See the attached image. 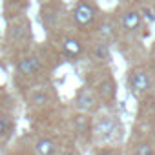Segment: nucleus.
Returning a JSON list of instances; mask_svg holds the SVG:
<instances>
[{
    "label": "nucleus",
    "instance_id": "obj_1",
    "mask_svg": "<svg viewBox=\"0 0 155 155\" xmlns=\"http://www.w3.org/2000/svg\"><path fill=\"white\" fill-rule=\"evenodd\" d=\"M71 18L77 28H90L97 18V8L90 0H79L71 9Z\"/></svg>",
    "mask_w": 155,
    "mask_h": 155
},
{
    "label": "nucleus",
    "instance_id": "obj_2",
    "mask_svg": "<svg viewBox=\"0 0 155 155\" xmlns=\"http://www.w3.org/2000/svg\"><path fill=\"white\" fill-rule=\"evenodd\" d=\"M8 38L9 42L15 46V44H24L31 38V28H29V22L26 18H15L9 22V28H8Z\"/></svg>",
    "mask_w": 155,
    "mask_h": 155
},
{
    "label": "nucleus",
    "instance_id": "obj_3",
    "mask_svg": "<svg viewBox=\"0 0 155 155\" xmlns=\"http://www.w3.org/2000/svg\"><path fill=\"white\" fill-rule=\"evenodd\" d=\"M58 18H60V4H58V0L40 4V22L44 24L46 29L55 28L58 24Z\"/></svg>",
    "mask_w": 155,
    "mask_h": 155
},
{
    "label": "nucleus",
    "instance_id": "obj_4",
    "mask_svg": "<svg viewBox=\"0 0 155 155\" xmlns=\"http://www.w3.org/2000/svg\"><path fill=\"white\" fill-rule=\"evenodd\" d=\"M40 66H42V62L37 55H24V57L18 58L15 69L20 77H33L40 69Z\"/></svg>",
    "mask_w": 155,
    "mask_h": 155
},
{
    "label": "nucleus",
    "instance_id": "obj_5",
    "mask_svg": "<svg viewBox=\"0 0 155 155\" xmlns=\"http://www.w3.org/2000/svg\"><path fill=\"white\" fill-rule=\"evenodd\" d=\"M130 86L135 90V91H146L148 86H150V79H148V75L142 71V69H137L130 75Z\"/></svg>",
    "mask_w": 155,
    "mask_h": 155
},
{
    "label": "nucleus",
    "instance_id": "obj_6",
    "mask_svg": "<svg viewBox=\"0 0 155 155\" xmlns=\"http://www.w3.org/2000/svg\"><path fill=\"white\" fill-rule=\"evenodd\" d=\"M22 6L26 8L28 6V2L26 0H4V11H6V20L9 18V20H15L17 17H20L22 15Z\"/></svg>",
    "mask_w": 155,
    "mask_h": 155
},
{
    "label": "nucleus",
    "instance_id": "obj_7",
    "mask_svg": "<svg viewBox=\"0 0 155 155\" xmlns=\"http://www.w3.org/2000/svg\"><path fill=\"white\" fill-rule=\"evenodd\" d=\"M62 51H64L68 57L75 58V57H79V55L82 53V44H81L79 38H75V37H66V38L62 40Z\"/></svg>",
    "mask_w": 155,
    "mask_h": 155
},
{
    "label": "nucleus",
    "instance_id": "obj_8",
    "mask_svg": "<svg viewBox=\"0 0 155 155\" xmlns=\"http://www.w3.org/2000/svg\"><path fill=\"white\" fill-rule=\"evenodd\" d=\"M140 22H142V17H140V13H137V11H126V13L122 15V28H124L126 31H135V29H139Z\"/></svg>",
    "mask_w": 155,
    "mask_h": 155
},
{
    "label": "nucleus",
    "instance_id": "obj_9",
    "mask_svg": "<svg viewBox=\"0 0 155 155\" xmlns=\"http://www.w3.org/2000/svg\"><path fill=\"white\" fill-rule=\"evenodd\" d=\"M77 106H79L82 111H90L95 108V97L88 91V90H82L77 97Z\"/></svg>",
    "mask_w": 155,
    "mask_h": 155
},
{
    "label": "nucleus",
    "instance_id": "obj_10",
    "mask_svg": "<svg viewBox=\"0 0 155 155\" xmlns=\"http://www.w3.org/2000/svg\"><path fill=\"white\" fill-rule=\"evenodd\" d=\"M93 57L97 58V60H110V48H108V44L106 42H99L97 46H95V49H93Z\"/></svg>",
    "mask_w": 155,
    "mask_h": 155
},
{
    "label": "nucleus",
    "instance_id": "obj_11",
    "mask_svg": "<svg viewBox=\"0 0 155 155\" xmlns=\"http://www.w3.org/2000/svg\"><path fill=\"white\" fill-rule=\"evenodd\" d=\"M99 93H101V97L102 99H106V101H110V99H113V95H115V88H113V82L108 79V81H104L101 86H99Z\"/></svg>",
    "mask_w": 155,
    "mask_h": 155
},
{
    "label": "nucleus",
    "instance_id": "obj_12",
    "mask_svg": "<svg viewBox=\"0 0 155 155\" xmlns=\"http://www.w3.org/2000/svg\"><path fill=\"white\" fill-rule=\"evenodd\" d=\"M37 150H38L40 155H51L55 151V144L49 139H42V140L37 142Z\"/></svg>",
    "mask_w": 155,
    "mask_h": 155
},
{
    "label": "nucleus",
    "instance_id": "obj_13",
    "mask_svg": "<svg viewBox=\"0 0 155 155\" xmlns=\"http://www.w3.org/2000/svg\"><path fill=\"white\" fill-rule=\"evenodd\" d=\"M97 131H99L101 135H108L110 131H113V122H111L110 119L101 120V122H99V126H97Z\"/></svg>",
    "mask_w": 155,
    "mask_h": 155
},
{
    "label": "nucleus",
    "instance_id": "obj_14",
    "mask_svg": "<svg viewBox=\"0 0 155 155\" xmlns=\"http://www.w3.org/2000/svg\"><path fill=\"white\" fill-rule=\"evenodd\" d=\"M75 126H77V130H79V131H86L88 126H90V119L86 115H77L75 117Z\"/></svg>",
    "mask_w": 155,
    "mask_h": 155
},
{
    "label": "nucleus",
    "instance_id": "obj_15",
    "mask_svg": "<svg viewBox=\"0 0 155 155\" xmlns=\"http://www.w3.org/2000/svg\"><path fill=\"white\" fill-rule=\"evenodd\" d=\"M99 33H101V37H102V38H108V37H111V35H113V24H110V22H104V24L99 28Z\"/></svg>",
    "mask_w": 155,
    "mask_h": 155
},
{
    "label": "nucleus",
    "instance_id": "obj_16",
    "mask_svg": "<svg viewBox=\"0 0 155 155\" xmlns=\"http://www.w3.org/2000/svg\"><path fill=\"white\" fill-rule=\"evenodd\" d=\"M137 155H153V150L150 144H140L137 148Z\"/></svg>",
    "mask_w": 155,
    "mask_h": 155
},
{
    "label": "nucleus",
    "instance_id": "obj_17",
    "mask_svg": "<svg viewBox=\"0 0 155 155\" xmlns=\"http://www.w3.org/2000/svg\"><path fill=\"white\" fill-rule=\"evenodd\" d=\"M31 102H35V104H37V102H38V104H40V102H46V95H42V93H35L33 99H31Z\"/></svg>",
    "mask_w": 155,
    "mask_h": 155
},
{
    "label": "nucleus",
    "instance_id": "obj_18",
    "mask_svg": "<svg viewBox=\"0 0 155 155\" xmlns=\"http://www.w3.org/2000/svg\"><path fill=\"white\" fill-rule=\"evenodd\" d=\"M142 15H144V17L148 15V18H150V20H155V13H153L151 9H144V11H142Z\"/></svg>",
    "mask_w": 155,
    "mask_h": 155
},
{
    "label": "nucleus",
    "instance_id": "obj_19",
    "mask_svg": "<svg viewBox=\"0 0 155 155\" xmlns=\"http://www.w3.org/2000/svg\"><path fill=\"white\" fill-rule=\"evenodd\" d=\"M6 128H8L6 120H4V119H0V135H4V133H6Z\"/></svg>",
    "mask_w": 155,
    "mask_h": 155
},
{
    "label": "nucleus",
    "instance_id": "obj_20",
    "mask_svg": "<svg viewBox=\"0 0 155 155\" xmlns=\"http://www.w3.org/2000/svg\"><path fill=\"white\" fill-rule=\"evenodd\" d=\"M40 4H46V2H55V0H38Z\"/></svg>",
    "mask_w": 155,
    "mask_h": 155
},
{
    "label": "nucleus",
    "instance_id": "obj_21",
    "mask_svg": "<svg viewBox=\"0 0 155 155\" xmlns=\"http://www.w3.org/2000/svg\"><path fill=\"white\" fill-rule=\"evenodd\" d=\"M99 155H113L111 151H102V153H99Z\"/></svg>",
    "mask_w": 155,
    "mask_h": 155
},
{
    "label": "nucleus",
    "instance_id": "obj_22",
    "mask_svg": "<svg viewBox=\"0 0 155 155\" xmlns=\"http://www.w3.org/2000/svg\"><path fill=\"white\" fill-rule=\"evenodd\" d=\"M64 155H71V153H64Z\"/></svg>",
    "mask_w": 155,
    "mask_h": 155
}]
</instances>
